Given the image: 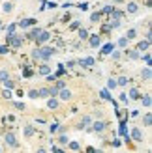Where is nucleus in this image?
<instances>
[{
  "instance_id": "f257e3e1",
  "label": "nucleus",
  "mask_w": 152,
  "mask_h": 153,
  "mask_svg": "<svg viewBox=\"0 0 152 153\" xmlns=\"http://www.w3.org/2000/svg\"><path fill=\"white\" fill-rule=\"evenodd\" d=\"M38 51H40V60H49L56 52V49H53V47H41V49H38Z\"/></svg>"
},
{
  "instance_id": "f03ea898",
  "label": "nucleus",
  "mask_w": 152,
  "mask_h": 153,
  "mask_svg": "<svg viewBox=\"0 0 152 153\" xmlns=\"http://www.w3.org/2000/svg\"><path fill=\"white\" fill-rule=\"evenodd\" d=\"M130 140H133V142H141V140H143V133H141V129H139V127H133V129H132Z\"/></svg>"
},
{
  "instance_id": "7ed1b4c3",
  "label": "nucleus",
  "mask_w": 152,
  "mask_h": 153,
  "mask_svg": "<svg viewBox=\"0 0 152 153\" xmlns=\"http://www.w3.org/2000/svg\"><path fill=\"white\" fill-rule=\"evenodd\" d=\"M56 97H60L62 101H70V99H71V91L64 86V88H60V90H58V95H56Z\"/></svg>"
},
{
  "instance_id": "20e7f679",
  "label": "nucleus",
  "mask_w": 152,
  "mask_h": 153,
  "mask_svg": "<svg viewBox=\"0 0 152 153\" xmlns=\"http://www.w3.org/2000/svg\"><path fill=\"white\" fill-rule=\"evenodd\" d=\"M49 37H51V34L47 32V30H41V32H40V36L36 37V43H38V45H43L45 41H49Z\"/></svg>"
},
{
  "instance_id": "39448f33",
  "label": "nucleus",
  "mask_w": 152,
  "mask_h": 153,
  "mask_svg": "<svg viewBox=\"0 0 152 153\" xmlns=\"http://www.w3.org/2000/svg\"><path fill=\"white\" fill-rule=\"evenodd\" d=\"M36 22H38V21H36L34 17H30V19H23V21L19 22V25H17V26H19V28H23V30H26L28 26H34Z\"/></svg>"
},
{
  "instance_id": "423d86ee",
  "label": "nucleus",
  "mask_w": 152,
  "mask_h": 153,
  "mask_svg": "<svg viewBox=\"0 0 152 153\" xmlns=\"http://www.w3.org/2000/svg\"><path fill=\"white\" fill-rule=\"evenodd\" d=\"M4 140H6L8 144H10V146H13V148H19V142H17V138H15V134H13V133H6Z\"/></svg>"
},
{
  "instance_id": "0eeeda50",
  "label": "nucleus",
  "mask_w": 152,
  "mask_h": 153,
  "mask_svg": "<svg viewBox=\"0 0 152 153\" xmlns=\"http://www.w3.org/2000/svg\"><path fill=\"white\" fill-rule=\"evenodd\" d=\"M88 43H90V47H100L102 45V39H100V36L98 34H92V36H88Z\"/></svg>"
},
{
  "instance_id": "6e6552de",
  "label": "nucleus",
  "mask_w": 152,
  "mask_h": 153,
  "mask_svg": "<svg viewBox=\"0 0 152 153\" xmlns=\"http://www.w3.org/2000/svg\"><path fill=\"white\" fill-rule=\"evenodd\" d=\"M92 131H96V133H102L103 129H105V121H102V120H98V121H92Z\"/></svg>"
},
{
  "instance_id": "1a4fd4ad",
  "label": "nucleus",
  "mask_w": 152,
  "mask_h": 153,
  "mask_svg": "<svg viewBox=\"0 0 152 153\" xmlns=\"http://www.w3.org/2000/svg\"><path fill=\"white\" fill-rule=\"evenodd\" d=\"M141 79L145 80V82H150V79H152V69H150V65H147L145 69L141 71Z\"/></svg>"
},
{
  "instance_id": "9d476101",
  "label": "nucleus",
  "mask_w": 152,
  "mask_h": 153,
  "mask_svg": "<svg viewBox=\"0 0 152 153\" xmlns=\"http://www.w3.org/2000/svg\"><path fill=\"white\" fill-rule=\"evenodd\" d=\"M90 123H92V118H90V116H83L77 127H79V129H85V127H88Z\"/></svg>"
},
{
  "instance_id": "9b49d317",
  "label": "nucleus",
  "mask_w": 152,
  "mask_h": 153,
  "mask_svg": "<svg viewBox=\"0 0 152 153\" xmlns=\"http://www.w3.org/2000/svg\"><path fill=\"white\" fill-rule=\"evenodd\" d=\"M79 65H83V67H92L94 65V58H90V56L83 58V60H79Z\"/></svg>"
},
{
  "instance_id": "f8f14e48",
  "label": "nucleus",
  "mask_w": 152,
  "mask_h": 153,
  "mask_svg": "<svg viewBox=\"0 0 152 153\" xmlns=\"http://www.w3.org/2000/svg\"><path fill=\"white\" fill-rule=\"evenodd\" d=\"M2 11H4V13H11V11H13V2H10V0H4V2H2Z\"/></svg>"
},
{
  "instance_id": "ddd939ff",
  "label": "nucleus",
  "mask_w": 152,
  "mask_h": 153,
  "mask_svg": "<svg viewBox=\"0 0 152 153\" xmlns=\"http://www.w3.org/2000/svg\"><path fill=\"white\" fill-rule=\"evenodd\" d=\"M49 101H47V108H51V110H55V108H58V99L56 97H47Z\"/></svg>"
},
{
  "instance_id": "4468645a",
  "label": "nucleus",
  "mask_w": 152,
  "mask_h": 153,
  "mask_svg": "<svg viewBox=\"0 0 152 153\" xmlns=\"http://www.w3.org/2000/svg\"><path fill=\"white\" fill-rule=\"evenodd\" d=\"M40 32H41V28H40V26H38V28H32V30H30V32L26 34V37H28V39H36V37L40 36Z\"/></svg>"
},
{
  "instance_id": "2eb2a0df",
  "label": "nucleus",
  "mask_w": 152,
  "mask_h": 153,
  "mask_svg": "<svg viewBox=\"0 0 152 153\" xmlns=\"http://www.w3.org/2000/svg\"><path fill=\"white\" fill-rule=\"evenodd\" d=\"M141 103H143V106H147V108H150V105H152V97H150V94H145L141 97Z\"/></svg>"
},
{
  "instance_id": "dca6fc26",
  "label": "nucleus",
  "mask_w": 152,
  "mask_h": 153,
  "mask_svg": "<svg viewBox=\"0 0 152 153\" xmlns=\"http://www.w3.org/2000/svg\"><path fill=\"white\" fill-rule=\"evenodd\" d=\"M150 49V41H139V45H137V51H141V52H145V51H148Z\"/></svg>"
},
{
  "instance_id": "f3484780",
  "label": "nucleus",
  "mask_w": 152,
  "mask_h": 153,
  "mask_svg": "<svg viewBox=\"0 0 152 153\" xmlns=\"http://www.w3.org/2000/svg\"><path fill=\"white\" fill-rule=\"evenodd\" d=\"M126 11H128V13H137V11H139V6L135 4V2H128Z\"/></svg>"
},
{
  "instance_id": "a211bd4d",
  "label": "nucleus",
  "mask_w": 152,
  "mask_h": 153,
  "mask_svg": "<svg viewBox=\"0 0 152 153\" xmlns=\"http://www.w3.org/2000/svg\"><path fill=\"white\" fill-rule=\"evenodd\" d=\"M143 125H145V127H150L152 125V114L150 112H147L145 116H143Z\"/></svg>"
},
{
  "instance_id": "6ab92c4d",
  "label": "nucleus",
  "mask_w": 152,
  "mask_h": 153,
  "mask_svg": "<svg viewBox=\"0 0 152 153\" xmlns=\"http://www.w3.org/2000/svg\"><path fill=\"white\" fill-rule=\"evenodd\" d=\"M38 97L47 99L49 97V88H40V90H38Z\"/></svg>"
},
{
  "instance_id": "aec40b11",
  "label": "nucleus",
  "mask_w": 152,
  "mask_h": 153,
  "mask_svg": "<svg viewBox=\"0 0 152 153\" xmlns=\"http://www.w3.org/2000/svg\"><path fill=\"white\" fill-rule=\"evenodd\" d=\"M100 19H102V13H100V11L90 13V22H100Z\"/></svg>"
},
{
  "instance_id": "412c9836",
  "label": "nucleus",
  "mask_w": 152,
  "mask_h": 153,
  "mask_svg": "<svg viewBox=\"0 0 152 153\" xmlns=\"http://www.w3.org/2000/svg\"><path fill=\"white\" fill-rule=\"evenodd\" d=\"M122 17H124V13H122V11H117V10H113V11H111V19H115V21H120Z\"/></svg>"
},
{
  "instance_id": "4be33fe9",
  "label": "nucleus",
  "mask_w": 152,
  "mask_h": 153,
  "mask_svg": "<svg viewBox=\"0 0 152 153\" xmlns=\"http://www.w3.org/2000/svg\"><path fill=\"white\" fill-rule=\"evenodd\" d=\"M126 54L130 56L132 60H137V58H141V52H139V51H126Z\"/></svg>"
},
{
  "instance_id": "5701e85b",
  "label": "nucleus",
  "mask_w": 152,
  "mask_h": 153,
  "mask_svg": "<svg viewBox=\"0 0 152 153\" xmlns=\"http://www.w3.org/2000/svg\"><path fill=\"white\" fill-rule=\"evenodd\" d=\"M128 95H130V99H139V97H141L139 90H135V88H132L130 91H128Z\"/></svg>"
},
{
  "instance_id": "b1692460",
  "label": "nucleus",
  "mask_w": 152,
  "mask_h": 153,
  "mask_svg": "<svg viewBox=\"0 0 152 153\" xmlns=\"http://www.w3.org/2000/svg\"><path fill=\"white\" fill-rule=\"evenodd\" d=\"M34 133H36V129H34L32 125H25V136H28V138H30Z\"/></svg>"
},
{
  "instance_id": "393cba45",
  "label": "nucleus",
  "mask_w": 152,
  "mask_h": 153,
  "mask_svg": "<svg viewBox=\"0 0 152 153\" xmlns=\"http://www.w3.org/2000/svg\"><path fill=\"white\" fill-rule=\"evenodd\" d=\"M126 37H128V39H135V37H137V30H135V28H130V30L126 32Z\"/></svg>"
},
{
  "instance_id": "a878e982",
  "label": "nucleus",
  "mask_w": 152,
  "mask_h": 153,
  "mask_svg": "<svg viewBox=\"0 0 152 153\" xmlns=\"http://www.w3.org/2000/svg\"><path fill=\"white\" fill-rule=\"evenodd\" d=\"M113 49H115V43H107V45H105V47L102 49V54H109Z\"/></svg>"
},
{
  "instance_id": "bb28decb",
  "label": "nucleus",
  "mask_w": 152,
  "mask_h": 153,
  "mask_svg": "<svg viewBox=\"0 0 152 153\" xmlns=\"http://www.w3.org/2000/svg\"><path fill=\"white\" fill-rule=\"evenodd\" d=\"M10 79V73H8V69H0V84H2L4 80Z\"/></svg>"
},
{
  "instance_id": "cd10ccee",
  "label": "nucleus",
  "mask_w": 152,
  "mask_h": 153,
  "mask_svg": "<svg viewBox=\"0 0 152 153\" xmlns=\"http://www.w3.org/2000/svg\"><path fill=\"white\" fill-rule=\"evenodd\" d=\"M128 41H130V39L124 36V37H120V39L117 41V45H118V47H122V49H126V47H128Z\"/></svg>"
},
{
  "instance_id": "c85d7f7f",
  "label": "nucleus",
  "mask_w": 152,
  "mask_h": 153,
  "mask_svg": "<svg viewBox=\"0 0 152 153\" xmlns=\"http://www.w3.org/2000/svg\"><path fill=\"white\" fill-rule=\"evenodd\" d=\"M68 148H70V149H73V151H79V149H81V144L71 140V142H68Z\"/></svg>"
},
{
  "instance_id": "c756f323",
  "label": "nucleus",
  "mask_w": 152,
  "mask_h": 153,
  "mask_svg": "<svg viewBox=\"0 0 152 153\" xmlns=\"http://www.w3.org/2000/svg\"><path fill=\"white\" fill-rule=\"evenodd\" d=\"M70 142V138L64 134V133H60V136H58V144H62V146H66V144Z\"/></svg>"
},
{
  "instance_id": "7c9ffc66",
  "label": "nucleus",
  "mask_w": 152,
  "mask_h": 153,
  "mask_svg": "<svg viewBox=\"0 0 152 153\" xmlns=\"http://www.w3.org/2000/svg\"><path fill=\"white\" fill-rule=\"evenodd\" d=\"M79 37H81V39H87V37H88V30L79 26Z\"/></svg>"
},
{
  "instance_id": "2f4dec72",
  "label": "nucleus",
  "mask_w": 152,
  "mask_h": 153,
  "mask_svg": "<svg viewBox=\"0 0 152 153\" xmlns=\"http://www.w3.org/2000/svg\"><path fill=\"white\" fill-rule=\"evenodd\" d=\"M2 84H4V86H6L8 90H13V88H15V82H13L11 79H8V80H4Z\"/></svg>"
},
{
  "instance_id": "473e14b6",
  "label": "nucleus",
  "mask_w": 152,
  "mask_h": 153,
  "mask_svg": "<svg viewBox=\"0 0 152 153\" xmlns=\"http://www.w3.org/2000/svg\"><path fill=\"white\" fill-rule=\"evenodd\" d=\"M100 97H102V99H105V101H109V99H111L109 90H102V91H100Z\"/></svg>"
},
{
  "instance_id": "72a5a7b5",
  "label": "nucleus",
  "mask_w": 152,
  "mask_h": 153,
  "mask_svg": "<svg viewBox=\"0 0 152 153\" xmlns=\"http://www.w3.org/2000/svg\"><path fill=\"white\" fill-rule=\"evenodd\" d=\"M15 28H17V25H15V22H13V25H10V26H8V36H6V37L13 36V34H15Z\"/></svg>"
},
{
  "instance_id": "f704fd0d",
  "label": "nucleus",
  "mask_w": 152,
  "mask_h": 153,
  "mask_svg": "<svg viewBox=\"0 0 152 153\" xmlns=\"http://www.w3.org/2000/svg\"><path fill=\"white\" fill-rule=\"evenodd\" d=\"M51 73V67L49 65H41L40 67V75H49Z\"/></svg>"
},
{
  "instance_id": "c9c22d12",
  "label": "nucleus",
  "mask_w": 152,
  "mask_h": 153,
  "mask_svg": "<svg viewBox=\"0 0 152 153\" xmlns=\"http://www.w3.org/2000/svg\"><path fill=\"white\" fill-rule=\"evenodd\" d=\"M56 95H58V88H56V86L49 88V97H56Z\"/></svg>"
},
{
  "instance_id": "e433bc0d",
  "label": "nucleus",
  "mask_w": 152,
  "mask_h": 153,
  "mask_svg": "<svg viewBox=\"0 0 152 153\" xmlns=\"http://www.w3.org/2000/svg\"><path fill=\"white\" fill-rule=\"evenodd\" d=\"M126 84H128V79H126V76H120V79L117 80V86H126Z\"/></svg>"
},
{
  "instance_id": "4c0bfd02",
  "label": "nucleus",
  "mask_w": 152,
  "mask_h": 153,
  "mask_svg": "<svg viewBox=\"0 0 152 153\" xmlns=\"http://www.w3.org/2000/svg\"><path fill=\"white\" fill-rule=\"evenodd\" d=\"M77 7H79L81 11H87V10H88V2H79V4H77Z\"/></svg>"
},
{
  "instance_id": "58836bf2",
  "label": "nucleus",
  "mask_w": 152,
  "mask_h": 153,
  "mask_svg": "<svg viewBox=\"0 0 152 153\" xmlns=\"http://www.w3.org/2000/svg\"><path fill=\"white\" fill-rule=\"evenodd\" d=\"M10 52V47L8 45H0V54H8Z\"/></svg>"
},
{
  "instance_id": "ea45409f",
  "label": "nucleus",
  "mask_w": 152,
  "mask_h": 153,
  "mask_svg": "<svg viewBox=\"0 0 152 153\" xmlns=\"http://www.w3.org/2000/svg\"><path fill=\"white\" fill-rule=\"evenodd\" d=\"M115 88H117V80H113V79H111V80L107 82V90H115Z\"/></svg>"
},
{
  "instance_id": "a19ab883",
  "label": "nucleus",
  "mask_w": 152,
  "mask_h": 153,
  "mask_svg": "<svg viewBox=\"0 0 152 153\" xmlns=\"http://www.w3.org/2000/svg\"><path fill=\"white\" fill-rule=\"evenodd\" d=\"M143 60H145L147 65H150V52H148V51H145V56H143Z\"/></svg>"
},
{
  "instance_id": "79ce46f5",
  "label": "nucleus",
  "mask_w": 152,
  "mask_h": 153,
  "mask_svg": "<svg viewBox=\"0 0 152 153\" xmlns=\"http://www.w3.org/2000/svg\"><path fill=\"white\" fill-rule=\"evenodd\" d=\"M49 131H51V133H56V131H58V123H56V121L49 125Z\"/></svg>"
},
{
  "instance_id": "37998d69",
  "label": "nucleus",
  "mask_w": 152,
  "mask_h": 153,
  "mask_svg": "<svg viewBox=\"0 0 152 153\" xmlns=\"http://www.w3.org/2000/svg\"><path fill=\"white\" fill-rule=\"evenodd\" d=\"M2 97H4V99H11V91H10V90L6 88V90L2 91Z\"/></svg>"
},
{
  "instance_id": "c03bdc74",
  "label": "nucleus",
  "mask_w": 152,
  "mask_h": 153,
  "mask_svg": "<svg viewBox=\"0 0 152 153\" xmlns=\"http://www.w3.org/2000/svg\"><path fill=\"white\" fill-rule=\"evenodd\" d=\"M28 97L30 99H38V90H30L28 91Z\"/></svg>"
},
{
  "instance_id": "a18cd8bd",
  "label": "nucleus",
  "mask_w": 152,
  "mask_h": 153,
  "mask_svg": "<svg viewBox=\"0 0 152 153\" xmlns=\"http://www.w3.org/2000/svg\"><path fill=\"white\" fill-rule=\"evenodd\" d=\"M79 26H81V21H73V22H71V26H70V28H71V30H77Z\"/></svg>"
},
{
  "instance_id": "49530a36",
  "label": "nucleus",
  "mask_w": 152,
  "mask_h": 153,
  "mask_svg": "<svg viewBox=\"0 0 152 153\" xmlns=\"http://www.w3.org/2000/svg\"><path fill=\"white\" fill-rule=\"evenodd\" d=\"M113 10H115V6H105L103 7V13H111Z\"/></svg>"
},
{
  "instance_id": "de8ad7c7",
  "label": "nucleus",
  "mask_w": 152,
  "mask_h": 153,
  "mask_svg": "<svg viewBox=\"0 0 152 153\" xmlns=\"http://www.w3.org/2000/svg\"><path fill=\"white\" fill-rule=\"evenodd\" d=\"M118 99H120L122 103H126V101H128V94H120V95H118Z\"/></svg>"
},
{
  "instance_id": "09e8293b",
  "label": "nucleus",
  "mask_w": 152,
  "mask_h": 153,
  "mask_svg": "<svg viewBox=\"0 0 152 153\" xmlns=\"http://www.w3.org/2000/svg\"><path fill=\"white\" fill-rule=\"evenodd\" d=\"M32 58H36V60H40V51H38V49H34V52H32Z\"/></svg>"
},
{
  "instance_id": "8fccbe9b",
  "label": "nucleus",
  "mask_w": 152,
  "mask_h": 153,
  "mask_svg": "<svg viewBox=\"0 0 152 153\" xmlns=\"http://www.w3.org/2000/svg\"><path fill=\"white\" fill-rule=\"evenodd\" d=\"M23 75H25L26 79H28V76H32V71H30V69H25V71H23Z\"/></svg>"
},
{
  "instance_id": "3c124183",
  "label": "nucleus",
  "mask_w": 152,
  "mask_h": 153,
  "mask_svg": "<svg viewBox=\"0 0 152 153\" xmlns=\"http://www.w3.org/2000/svg\"><path fill=\"white\" fill-rule=\"evenodd\" d=\"M145 39H147V41H150V39H152V32H150V30L145 34Z\"/></svg>"
},
{
  "instance_id": "603ef678",
  "label": "nucleus",
  "mask_w": 152,
  "mask_h": 153,
  "mask_svg": "<svg viewBox=\"0 0 152 153\" xmlns=\"http://www.w3.org/2000/svg\"><path fill=\"white\" fill-rule=\"evenodd\" d=\"M15 106H17L19 110H25V103H15Z\"/></svg>"
},
{
  "instance_id": "864d4df0",
  "label": "nucleus",
  "mask_w": 152,
  "mask_h": 153,
  "mask_svg": "<svg viewBox=\"0 0 152 153\" xmlns=\"http://www.w3.org/2000/svg\"><path fill=\"white\" fill-rule=\"evenodd\" d=\"M56 88H58V90L64 88V80H56Z\"/></svg>"
},
{
  "instance_id": "5fc2aeb1",
  "label": "nucleus",
  "mask_w": 152,
  "mask_h": 153,
  "mask_svg": "<svg viewBox=\"0 0 152 153\" xmlns=\"http://www.w3.org/2000/svg\"><path fill=\"white\" fill-rule=\"evenodd\" d=\"M70 19H71V15H70V13H66V15H64V22H68Z\"/></svg>"
},
{
  "instance_id": "6e6d98bb",
  "label": "nucleus",
  "mask_w": 152,
  "mask_h": 153,
  "mask_svg": "<svg viewBox=\"0 0 152 153\" xmlns=\"http://www.w3.org/2000/svg\"><path fill=\"white\" fill-rule=\"evenodd\" d=\"M115 2H117V4H118V2H122V0H115Z\"/></svg>"
},
{
  "instance_id": "4d7b16f0",
  "label": "nucleus",
  "mask_w": 152,
  "mask_h": 153,
  "mask_svg": "<svg viewBox=\"0 0 152 153\" xmlns=\"http://www.w3.org/2000/svg\"><path fill=\"white\" fill-rule=\"evenodd\" d=\"M0 28H2V22H0Z\"/></svg>"
}]
</instances>
